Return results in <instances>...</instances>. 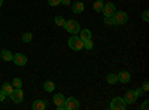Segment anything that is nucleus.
I'll list each match as a JSON object with an SVG mask.
<instances>
[{"label":"nucleus","instance_id":"22","mask_svg":"<svg viewBox=\"0 0 149 110\" xmlns=\"http://www.w3.org/2000/svg\"><path fill=\"white\" fill-rule=\"evenodd\" d=\"M12 86H14V88H21V86H22L21 79H19V77H15L14 80H12Z\"/></svg>","mask_w":149,"mask_h":110},{"label":"nucleus","instance_id":"13","mask_svg":"<svg viewBox=\"0 0 149 110\" xmlns=\"http://www.w3.org/2000/svg\"><path fill=\"white\" fill-rule=\"evenodd\" d=\"M84 8H85V6H84L82 2H76V3L72 5V10L74 12V14H81V12L84 10Z\"/></svg>","mask_w":149,"mask_h":110},{"label":"nucleus","instance_id":"12","mask_svg":"<svg viewBox=\"0 0 149 110\" xmlns=\"http://www.w3.org/2000/svg\"><path fill=\"white\" fill-rule=\"evenodd\" d=\"M45 107H46V103L43 100H36L33 103V110H45Z\"/></svg>","mask_w":149,"mask_h":110},{"label":"nucleus","instance_id":"3","mask_svg":"<svg viewBox=\"0 0 149 110\" xmlns=\"http://www.w3.org/2000/svg\"><path fill=\"white\" fill-rule=\"evenodd\" d=\"M112 21H113V24L121 26V24H125L128 21V15L124 10H118V12H115V14H113V17H112Z\"/></svg>","mask_w":149,"mask_h":110},{"label":"nucleus","instance_id":"5","mask_svg":"<svg viewBox=\"0 0 149 110\" xmlns=\"http://www.w3.org/2000/svg\"><path fill=\"white\" fill-rule=\"evenodd\" d=\"M125 107H127V104H125V101H124V98H121V97H115L110 103L112 110H124Z\"/></svg>","mask_w":149,"mask_h":110},{"label":"nucleus","instance_id":"4","mask_svg":"<svg viewBox=\"0 0 149 110\" xmlns=\"http://www.w3.org/2000/svg\"><path fill=\"white\" fill-rule=\"evenodd\" d=\"M64 107H66V110H78L81 107V104L74 97H69V98L64 100Z\"/></svg>","mask_w":149,"mask_h":110},{"label":"nucleus","instance_id":"28","mask_svg":"<svg viewBox=\"0 0 149 110\" xmlns=\"http://www.w3.org/2000/svg\"><path fill=\"white\" fill-rule=\"evenodd\" d=\"M5 98H6V94L0 89V101H5Z\"/></svg>","mask_w":149,"mask_h":110},{"label":"nucleus","instance_id":"6","mask_svg":"<svg viewBox=\"0 0 149 110\" xmlns=\"http://www.w3.org/2000/svg\"><path fill=\"white\" fill-rule=\"evenodd\" d=\"M10 100L14 101V103H21L22 101V98H24V94H22V91H21V88H14V91L10 92Z\"/></svg>","mask_w":149,"mask_h":110},{"label":"nucleus","instance_id":"23","mask_svg":"<svg viewBox=\"0 0 149 110\" xmlns=\"http://www.w3.org/2000/svg\"><path fill=\"white\" fill-rule=\"evenodd\" d=\"M93 40L91 39H88V40H84V48L85 49H93Z\"/></svg>","mask_w":149,"mask_h":110},{"label":"nucleus","instance_id":"17","mask_svg":"<svg viewBox=\"0 0 149 110\" xmlns=\"http://www.w3.org/2000/svg\"><path fill=\"white\" fill-rule=\"evenodd\" d=\"M107 83H110V85H113V83H116L118 82V76L115 75V73H110V75H107Z\"/></svg>","mask_w":149,"mask_h":110},{"label":"nucleus","instance_id":"31","mask_svg":"<svg viewBox=\"0 0 149 110\" xmlns=\"http://www.w3.org/2000/svg\"><path fill=\"white\" fill-rule=\"evenodd\" d=\"M142 109H143V110H146V109H148V101H145V103L142 104Z\"/></svg>","mask_w":149,"mask_h":110},{"label":"nucleus","instance_id":"24","mask_svg":"<svg viewBox=\"0 0 149 110\" xmlns=\"http://www.w3.org/2000/svg\"><path fill=\"white\" fill-rule=\"evenodd\" d=\"M142 19H143L145 22H148V19H149V12H148V10H143V14H142Z\"/></svg>","mask_w":149,"mask_h":110},{"label":"nucleus","instance_id":"15","mask_svg":"<svg viewBox=\"0 0 149 110\" xmlns=\"http://www.w3.org/2000/svg\"><path fill=\"white\" fill-rule=\"evenodd\" d=\"M79 37H81L82 40L91 39V31H90V30H81V31H79Z\"/></svg>","mask_w":149,"mask_h":110},{"label":"nucleus","instance_id":"14","mask_svg":"<svg viewBox=\"0 0 149 110\" xmlns=\"http://www.w3.org/2000/svg\"><path fill=\"white\" fill-rule=\"evenodd\" d=\"M0 55H2V58L5 61H12V57H14V54H12L10 51H8V49H3L2 52H0Z\"/></svg>","mask_w":149,"mask_h":110},{"label":"nucleus","instance_id":"2","mask_svg":"<svg viewBox=\"0 0 149 110\" xmlns=\"http://www.w3.org/2000/svg\"><path fill=\"white\" fill-rule=\"evenodd\" d=\"M63 27H64L69 33H72V34H79V31H81L79 22H78V21H74V19H69V21H66Z\"/></svg>","mask_w":149,"mask_h":110},{"label":"nucleus","instance_id":"25","mask_svg":"<svg viewBox=\"0 0 149 110\" xmlns=\"http://www.w3.org/2000/svg\"><path fill=\"white\" fill-rule=\"evenodd\" d=\"M48 3L51 6H57V5H61V0H48Z\"/></svg>","mask_w":149,"mask_h":110},{"label":"nucleus","instance_id":"30","mask_svg":"<svg viewBox=\"0 0 149 110\" xmlns=\"http://www.w3.org/2000/svg\"><path fill=\"white\" fill-rule=\"evenodd\" d=\"M61 5H70V0H61Z\"/></svg>","mask_w":149,"mask_h":110},{"label":"nucleus","instance_id":"20","mask_svg":"<svg viewBox=\"0 0 149 110\" xmlns=\"http://www.w3.org/2000/svg\"><path fill=\"white\" fill-rule=\"evenodd\" d=\"M94 10L95 12H102L103 10V2H102V0H98V2L94 3Z\"/></svg>","mask_w":149,"mask_h":110},{"label":"nucleus","instance_id":"7","mask_svg":"<svg viewBox=\"0 0 149 110\" xmlns=\"http://www.w3.org/2000/svg\"><path fill=\"white\" fill-rule=\"evenodd\" d=\"M102 12H104V17H113V14L116 12V8L113 3H106V5H103Z\"/></svg>","mask_w":149,"mask_h":110},{"label":"nucleus","instance_id":"21","mask_svg":"<svg viewBox=\"0 0 149 110\" xmlns=\"http://www.w3.org/2000/svg\"><path fill=\"white\" fill-rule=\"evenodd\" d=\"M54 22L57 24V26H60V27H63V26H64V22H66V19H64L63 17H55Z\"/></svg>","mask_w":149,"mask_h":110},{"label":"nucleus","instance_id":"11","mask_svg":"<svg viewBox=\"0 0 149 110\" xmlns=\"http://www.w3.org/2000/svg\"><path fill=\"white\" fill-rule=\"evenodd\" d=\"M64 100H66V98H64L63 94H55V95H54V104H55L57 107H58V106H63V104H64Z\"/></svg>","mask_w":149,"mask_h":110},{"label":"nucleus","instance_id":"27","mask_svg":"<svg viewBox=\"0 0 149 110\" xmlns=\"http://www.w3.org/2000/svg\"><path fill=\"white\" fill-rule=\"evenodd\" d=\"M142 94H143V89H140V88L134 91V95H136V98H139V97H140Z\"/></svg>","mask_w":149,"mask_h":110},{"label":"nucleus","instance_id":"10","mask_svg":"<svg viewBox=\"0 0 149 110\" xmlns=\"http://www.w3.org/2000/svg\"><path fill=\"white\" fill-rule=\"evenodd\" d=\"M116 76H118V80L122 82V83H128L130 82V73L128 71H119Z\"/></svg>","mask_w":149,"mask_h":110},{"label":"nucleus","instance_id":"9","mask_svg":"<svg viewBox=\"0 0 149 110\" xmlns=\"http://www.w3.org/2000/svg\"><path fill=\"white\" fill-rule=\"evenodd\" d=\"M136 100V95H134V92L133 91H127L125 92V97H124V101H125V104H133Z\"/></svg>","mask_w":149,"mask_h":110},{"label":"nucleus","instance_id":"19","mask_svg":"<svg viewBox=\"0 0 149 110\" xmlns=\"http://www.w3.org/2000/svg\"><path fill=\"white\" fill-rule=\"evenodd\" d=\"M33 40V34L31 33H24L22 34V42L24 43H29V42H31Z\"/></svg>","mask_w":149,"mask_h":110},{"label":"nucleus","instance_id":"18","mask_svg":"<svg viewBox=\"0 0 149 110\" xmlns=\"http://www.w3.org/2000/svg\"><path fill=\"white\" fill-rule=\"evenodd\" d=\"M2 91H3V92L6 94V97H8V95H10L12 91H14V86H12V85H9V83H5L3 88H2Z\"/></svg>","mask_w":149,"mask_h":110},{"label":"nucleus","instance_id":"32","mask_svg":"<svg viewBox=\"0 0 149 110\" xmlns=\"http://www.w3.org/2000/svg\"><path fill=\"white\" fill-rule=\"evenodd\" d=\"M2 5H3V0H0V8H2Z\"/></svg>","mask_w":149,"mask_h":110},{"label":"nucleus","instance_id":"26","mask_svg":"<svg viewBox=\"0 0 149 110\" xmlns=\"http://www.w3.org/2000/svg\"><path fill=\"white\" fill-rule=\"evenodd\" d=\"M104 24H106V26H112V24H113L112 17H104Z\"/></svg>","mask_w":149,"mask_h":110},{"label":"nucleus","instance_id":"1","mask_svg":"<svg viewBox=\"0 0 149 110\" xmlns=\"http://www.w3.org/2000/svg\"><path fill=\"white\" fill-rule=\"evenodd\" d=\"M69 48L73 49V51H81V49H84V40L79 37V36L73 34L69 39Z\"/></svg>","mask_w":149,"mask_h":110},{"label":"nucleus","instance_id":"8","mask_svg":"<svg viewBox=\"0 0 149 110\" xmlns=\"http://www.w3.org/2000/svg\"><path fill=\"white\" fill-rule=\"evenodd\" d=\"M12 61H14L17 66H26L27 64V57L24 54H15L12 57Z\"/></svg>","mask_w":149,"mask_h":110},{"label":"nucleus","instance_id":"29","mask_svg":"<svg viewBox=\"0 0 149 110\" xmlns=\"http://www.w3.org/2000/svg\"><path fill=\"white\" fill-rule=\"evenodd\" d=\"M149 89V83H148V80H145L143 82V91H148Z\"/></svg>","mask_w":149,"mask_h":110},{"label":"nucleus","instance_id":"16","mask_svg":"<svg viewBox=\"0 0 149 110\" xmlns=\"http://www.w3.org/2000/svg\"><path fill=\"white\" fill-rule=\"evenodd\" d=\"M43 88H45V91H48V92H52V91H54V88H55V85H54V82L48 80V82H45V83H43Z\"/></svg>","mask_w":149,"mask_h":110}]
</instances>
